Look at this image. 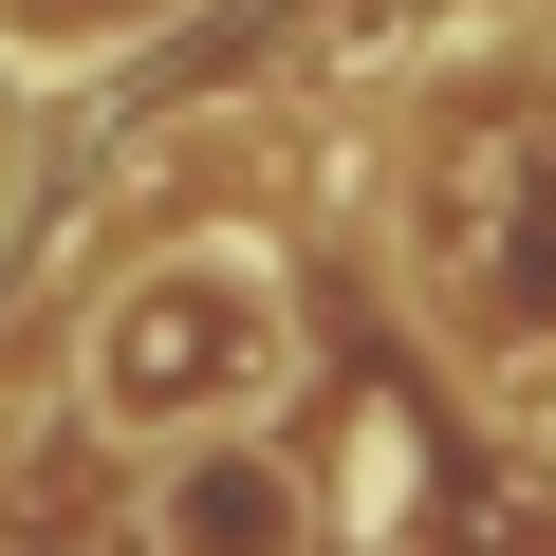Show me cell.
Listing matches in <instances>:
<instances>
[{
	"label": "cell",
	"mask_w": 556,
	"mask_h": 556,
	"mask_svg": "<svg viewBox=\"0 0 556 556\" xmlns=\"http://www.w3.org/2000/svg\"><path fill=\"white\" fill-rule=\"evenodd\" d=\"M75 390H93V427H130V445H186V427L278 408V390H298V278H278L241 223L130 260L112 316H93V353H75Z\"/></svg>",
	"instance_id": "obj_1"
},
{
	"label": "cell",
	"mask_w": 556,
	"mask_h": 556,
	"mask_svg": "<svg viewBox=\"0 0 556 556\" xmlns=\"http://www.w3.org/2000/svg\"><path fill=\"white\" fill-rule=\"evenodd\" d=\"M149 556H316V482L260 427H186L149 464Z\"/></svg>",
	"instance_id": "obj_2"
}]
</instances>
